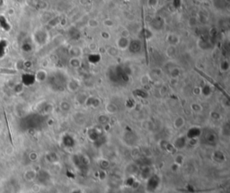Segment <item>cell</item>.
<instances>
[{
  "label": "cell",
  "mask_w": 230,
  "mask_h": 193,
  "mask_svg": "<svg viewBox=\"0 0 230 193\" xmlns=\"http://www.w3.org/2000/svg\"><path fill=\"white\" fill-rule=\"evenodd\" d=\"M130 42V37H125V36L120 35V37L115 41V46L119 51H126L129 48Z\"/></svg>",
  "instance_id": "2"
},
{
  "label": "cell",
  "mask_w": 230,
  "mask_h": 193,
  "mask_svg": "<svg viewBox=\"0 0 230 193\" xmlns=\"http://www.w3.org/2000/svg\"><path fill=\"white\" fill-rule=\"evenodd\" d=\"M198 1H201V2H203V1H206V0H198Z\"/></svg>",
  "instance_id": "48"
},
{
  "label": "cell",
  "mask_w": 230,
  "mask_h": 193,
  "mask_svg": "<svg viewBox=\"0 0 230 193\" xmlns=\"http://www.w3.org/2000/svg\"><path fill=\"white\" fill-rule=\"evenodd\" d=\"M217 30L216 27L210 28V29H209V37H210V38H214L217 35Z\"/></svg>",
  "instance_id": "40"
},
{
  "label": "cell",
  "mask_w": 230,
  "mask_h": 193,
  "mask_svg": "<svg viewBox=\"0 0 230 193\" xmlns=\"http://www.w3.org/2000/svg\"><path fill=\"white\" fill-rule=\"evenodd\" d=\"M165 55L167 56L169 59H174L175 58L176 54H177V50H176V46H173V45H168L165 49Z\"/></svg>",
  "instance_id": "13"
},
{
  "label": "cell",
  "mask_w": 230,
  "mask_h": 193,
  "mask_svg": "<svg viewBox=\"0 0 230 193\" xmlns=\"http://www.w3.org/2000/svg\"><path fill=\"white\" fill-rule=\"evenodd\" d=\"M142 49V41L139 39H134V40H130V45L128 50L132 53H138Z\"/></svg>",
  "instance_id": "3"
},
{
  "label": "cell",
  "mask_w": 230,
  "mask_h": 193,
  "mask_svg": "<svg viewBox=\"0 0 230 193\" xmlns=\"http://www.w3.org/2000/svg\"><path fill=\"white\" fill-rule=\"evenodd\" d=\"M67 88L70 92H77L80 89V81L77 79H71L67 83Z\"/></svg>",
  "instance_id": "5"
},
{
  "label": "cell",
  "mask_w": 230,
  "mask_h": 193,
  "mask_svg": "<svg viewBox=\"0 0 230 193\" xmlns=\"http://www.w3.org/2000/svg\"><path fill=\"white\" fill-rule=\"evenodd\" d=\"M119 50L116 48V46H108L105 48V53H107L111 57H115L118 55Z\"/></svg>",
  "instance_id": "20"
},
{
  "label": "cell",
  "mask_w": 230,
  "mask_h": 193,
  "mask_svg": "<svg viewBox=\"0 0 230 193\" xmlns=\"http://www.w3.org/2000/svg\"><path fill=\"white\" fill-rule=\"evenodd\" d=\"M37 157H38V155H37V153H35V152H32V153L30 154V159H31L32 161L37 160Z\"/></svg>",
  "instance_id": "45"
},
{
  "label": "cell",
  "mask_w": 230,
  "mask_h": 193,
  "mask_svg": "<svg viewBox=\"0 0 230 193\" xmlns=\"http://www.w3.org/2000/svg\"><path fill=\"white\" fill-rule=\"evenodd\" d=\"M197 20L199 23H202V24H207L208 21H209V15L206 12H200L199 14H198V17H197Z\"/></svg>",
  "instance_id": "22"
},
{
  "label": "cell",
  "mask_w": 230,
  "mask_h": 193,
  "mask_svg": "<svg viewBox=\"0 0 230 193\" xmlns=\"http://www.w3.org/2000/svg\"><path fill=\"white\" fill-rule=\"evenodd\" d=\"M212 94V88L209 85L206 84L201 88V95H202L205 97H208Z\"/></svg>",
  "instance_id": "16"
},
{
  "label": "cell",
  "mask_w": 230,
  "mask_h": 193,
  "mask_svg": "<svg viewBox=\"0 0 230 193\" xmlns=\"http://www.w3.org/2000/svg\"><path fill=\"white\" fill-rule=\"evenodd\" d=\"M193 93L195 95H201V88L196 87L195 89H193Z\"/></svg>",
  "instance_id": "46"
},
{
  "label": "cell",
  "mask_w": 230,
  "mask_h": 193,
  "mask_svg": "<svg viewBox=\"0 0 230 193\" xmlns=\"http://www.w3.org/2000/svg\"><path fill=\"white\" fill-rule=\"evenodd\" d=\"M35 81V79H34V75H32V74H25L22 78V82L25 85H32L33 84Z\"/></svg>",
  "instance_id": "17"
},
{
  "label": "cell",
  "mask_w": 230,
  "mask_h": 193,
  "mask_svg": "<svg viewBox=\"0 0 230 193\" xmlns=\"http://www.w3.org/2000/svg\"><path fill=\"white\" fill-rule=\"evenodd\" d=\"M105 110H106V112H107L108 114H114V113L117 112L118 108H117V106H116L115 104L110 102V103H107V104H106V106H105Z\"/></svg>",
  "instance_id": "23"
},
{
  "label": "cell",
  "mask_w": 230,
  "mask_h": 193,
  "mask_svg": "<svg viewBox=\"0 0 230 193\" xmlns=\"http://www.w3.org/2000/svg\"><path fill=\"white\" fill-rule=\"evenodd\" d=\"M202 135V130L199 127H191L188 131L186 138L187 139H198L200 137V136Z\"/></svg>",
  "instance_id": "9"
},
{
  "label": "cell",
  "mask_w": 230,
  "mask_h": 193,
  "mask_svg": "<svg viewBox=\"0 0 230 193\" xmlns=\"http://www.w3.org/2000/svg\"><path fill=\"white\" fill-rule=\"evenodd\" d=\"M34 79H35V81L37 82H43L48 79V72L43 69H39L34 74Z\"/></svg>",
  "instance_id": "10"
},
{
  "label": "cell",
  "mask_w": 230,
  "mask_h": 193,
  "mask_svg": "<svg viewBox=\"0 0 230 193\" xmlns=\"http://www.w3.org/2000/svg\"><path fill=\"white\" fill-rule=\"evenodd\" d=\"M190 108L194 113H200L202 110V107L199 104V103H193L190 105Z\"/></svg>",
  "instance_id": "31"
},
{
  "label": "cell",
  "mask_w": 230,
  "mask_h": 193,
  "mask_svg": "<svg viewBox=\"0 0 230 193\" xmlns=\"http://www.w3.org/2000/svg\"><path fill=\"white\" fill-rule=\"evenodd\" d=\"M143 36H144L145 39H149V38H151V36H152L151 31L149 30V29H144V30H143Z\"/></svg>",
  "instance_id": "39"
},
{
  "label": "cell",
  "mask_w": 230,
  "mask_h": 193,
  "mask_svg": "<svg viewBox=\"0 0 230 193\" xmlns=\"http://www.w3.org/2000/svg\"><path fill=\"white\" fill-rule=\"evenodd\" d=\"M100 36L102 37V39H104V40H109V39H111V33L107 32V31H102L101 33H100Z\"/></svg>",
  "instance_id": "36"
},
{
  "label": "cell",
  "mask_w": 230,
  "mask_h": 193,
  "mask_svg": "<svg viewBox=\"0 0 230 193\" xmlns=\"http://www.w3.org/2000/svg\"><path fill=\"white\" fill-rule=\"evenodd\" d=\"M59 107H60V109L64 112H68L71 109V104L67 100H62L59 104Z\"/></svg>",
  "instance_id": "25"
},
{
  "label": "cell",
  "mask_w": 230,
  "mask_h": 193,
  "mask_svg": "<svg viewBox=\"0 0 230 193\" xmlns=\"http://www.w3.org/2000/svg\"><path fill=\"white\" fill-rule=\"evenodd\" d=\"M140 81L142 85H148L150 81H151V76L149 74H145L141 77Z\"/></svg>",
  "instance_id": "32"
},
{
  "label": "cell",
  "mask_w": 230,
  "mask_h": 193,
  "mask_svg": "<svg viewBox=\"0 0 230 193\" xmlns=\"http://www.w3.org/2000/svg\"><path fill=\"white\" fill-rule=\"evenodd\" d=\"M212 114L215 115L214 116H212L214 119H219V118H220V115H219L218 113H217V112H212Z\"/></svg>",
  "instance_id": "47"
},
{
  "label": "cell",
  "mask_w": 230,
  "mask_h": 193,
  "mask_svg": "<svg viewBox=\"0 0 230 193\" xmlns=\"http://www.w3.org/2000/svg\"><path fill=\"white\" fill-rule=\"evenodd\" d=\"M198 46L202 50H209L211 46V42L209 38H201L198 41Z\"/></svg>",
  "instance_id": "12"
},
{
  "label": "cell",
  "mask_w": 230,
  "mask_h": 193,
  "mask_svg": "<svg viewBox=\"0 0 230 193\" xmlns=\"http://www.w3.org/2000/svg\"><path fill=\"white\" fill-rule=\"evenodd\" d=\"M35 1H41V0H35Z\"/></svg>",
  "instance_id": "49"
},
{
  "label": "cell",
  "mask_w": 230,
  "mask_h": 193,
  "mask_svg": "<svg viewBox=\"0 0 230 193\" xmlns=\"http://www.w3.org/2000/svg\"><path fill=\"white\" fill-rule=\"evenodd\" d=\"M158 5V0H148V6L151 8L156 7Z\"/></svg>",
  "instance_id": "38"
},
{
  "label": "cell",
  "mask_w": 230,
  "mask_h": 193,
  "mask_svg": "<svg viewBox=\"0 0 230 193\" xmlns=\"http://www.w3.org/2000/svg\"><path fill=\"white\" fill-rule=\"evenodd\" d=\"M198 24H199V22L197 20V17H195V16H190L189 19H188V26L189 27H196L198 26Z\"/></svg>",
  "instance_id": "27"
},
{
  "label": "cell",
  "mask_w": 230,
  "mask_h": 193,
  "mask_svg": "<svg viewBox=\"0 0 230 193\" xmlns=\"http://www.w3.org/2000/svg\"><path fill=\"white\" fill-rule=\"evenodd\" d=\"M178 79H170V84H171V86H173V87H175L176 86L177 84H178Z\"/></svg>",
  "instance_id": "44"
},
{
  "label": "cell",
  "mask_w": 230,
  "mask_h": 193,
  "mask_svg": "<svg viewBox=\"0 0 230 193\" xmlns=\"http://www.w3.org/2000/svg\"><path fill=\"white\" fill-rule=\"evenodd\" d=\"M103 25L107 28H111L113 27L114 26V22L111 18H105L104 21H103Z\"/></svg>",
  "instance_id": "30"
},
{
  "label": "cell",
  "mask_w": 230,
  "mask_h": 193,
  "mask_svg": "<svg viewBox=\"0 0 230 193\" xmlns=\"http://www.w3.org/2000/svg\"><path fill=\"white\" fill-rule=\"evenodd\" d=\"M88 61L92 63H98L101 61V55L98 53H91L88 56Z\"/></svg>",
  "instance_id": "21"
},
{
  "label": "cell",
  "mask_w": 230,
  "mask_h": 193,
  "mask_svg": "<svg viewBox=\"0 0 230 193\" xmlns=\"http://www.w3.org/2000/svg\"><path fill=\"white\" fill-rule=\"evenodd\" d=\"M213 157H214V160L217 161V162H223L225 161L226 157H225V154L220 151H217L213 153Z\"/></svg>",
  "instance_id": "26"
},
{
  "label": "cell",
  "mask_w": 230,
  "mask_h": 193,
  "mask_svg": "<svg viewBox=\"0 0 230 193\" xmlns=\"http://www.w3.org/2000/svg\"><path fill=\"white\" fill-rule=\"evenodd\" d=\"M7 42L5 40H0V58H2L5 55L6 53V48Z\"/></svg>",
  "instance_id": "28"
},
{
  "label": "cell",
  "mask_w": 230,
  "mask_h": 193,
  "mask_svg": "<svg viewBox=\"0 0 230 193\" xmlns=\"http://www.w3.org/2000/svg\"><path fill=\"white\" fill-rule=\"evenodd\" d=\"M87 26H88V27L92 28V29H95V28L99 27L100 22H99L98 19H96V18H90V19L87 21Z\"/></svg>",
  "instance_id": "24"
},
{
  "label": "cell",
  "mask_w": 230,
  "mask_h": 193,
  "mask_svg": "<svg viewBox=\"0 0 230 193\" xmlns=\"http://www.w3.org/2000/svg\"><path fill=\"white\" fill-rule=\"evenodd\" d=\"M172 2H173V6H174L175 8L180 7L181 5H182V0H172Z\"/></svg>",
  "instance_id": "42"
},
{
  "label": "cell",
  "mask_w": 230,
  "mask_h": 193,
  "mask_svg": "<svg viewBox=\"0 0 230 193\" xmlns=\"http://www.w3.org/2000/svg\"><path fill=\"white\" fill-rule=\"evenodd\" d=\"M130 31L127 30V29H124L123 31H122V33H121V36L130 37Z\"/></svg>",
  "instance_id": "43"
},
{
  "label": "cell",
  "mask_w": 230,
  "mask_h": 193,
  "mask_svg": "<svg viewBox=\"0 0 230 193\" xmlns=\"http://www.w3.org/2000/svg\"><path fill=\"white\" fill-rule=\"evenodd\" d=\"M219 69L222 73H226L228 71H229L230 69V62L228 60L224 59L220 61L219 63Z\"/></svg>",
  "instance_id": "15"
},
{
  "label": "cell",
  "mask_w": 230,
  "mask_h": 193,
  "mask_svg": "<svg viewBox=\"0 0 230 193\" xmlns=\"http://www.w3.org/2000/svg\"><path fill=\"white\" fill-rule=\"evenodd\" d=\"M183 160H184V157H183L182 154H178V155H176L175 156V163H176L177 165L181 166L182 165V163H183Z\"/></svg>",
  "instance_id": "35"
},
{
  "label": "cell",
  "mask_w": 230,
  "mask_h": 193,
  "mask_svg": "<svg viewBox=\"0 0 230 193\" xmlns=\"http://www.w3.org/2000/svg\"><path fill=\"white\" fill-rule=\"evenodd\" d=\"M68 53L71 55V57L75 58H80L83 54V49L78 45H72L68 49Z\"/></svg>",
  "instance_id": "8"
},
{
  "label": "cell",
  "mask_w": 230,
  "mask_h": 193,
  "mask_svg": "<svg viewBox=\"0 0 230 193\" xmlns=\"http://www.w3.org/2000/svg\"><path fill=\"white\" fill-rule=\"evenodd\" d=\"M166 41L168 43V45H173V46H177L180 41H181V39L180 37L175 33H169L167 35H166Z\"/></svg>",
  "instance_id": "7"
},
{
  "label": "cell",
  "mask_w": 230,
  "mask_h": 193,
  "mask_svg": "<svg viewBox=\"0 0 230 193\" xmlns=\"http://www.w3.org/2000/svg\"><path fill=\"white\" fill-rule=\"evenodd\" d=\"M68 64L72 69H79L81 68L82 61L81 58H75V57H71L68 61Z\"/></svg>",
  "instance_id": "11"
},
{
  "label": "cell",
  "mask_w": 230,
  "mask_h": 193,
  "mask_svg": "<svg viewBox=\"0 0 230 193\" xmlns=\"http://www.w3.org/2000/svg\"><path fill=\"white\" fill-rule=\"evenodd\" d=\"M25 179H27V180H32V179L36 177V173L33 171H28L25 172Z\"/></svg>",
  "instance_id": "33"
},
{
  "label": "cell",
  "mask_w": 230,
  "mask_h": 193,
  "mask_svg": "<svg viewBox=\"0 0 230 193\" xmlns=\"http://www.w3.org/2000/svg\"><path fill=\"white\" fill-rule=\"evenodd\" d=\"M184 124H185V120L183 116H177L174 120V127L177 130L183 128Z\"/></svg>",
  "instance_id": "18"
},
{
  "label": "cell",
  "mask_w": 230,
  "mask_h": 193,
  "mask_svg": "<svg viewBox=\"0 0 230 193\" xmlns=\"http://www.w3.org/2000/svg\"><path fill=\"white\" fill-rule=\"evenodd\" d=\"M169 74H170V77H171V79H180V77H181V74H182V72H181V69L179 68V67H174V68H172V69H170V71H169Z\"/></svg>",
  "instance_id": "19"
},
{
  "label": "cell",
  "mask_w": 230,
  "mask_h": 193,
  "mask_svg": "<svg viewBox=\"0 0 230 193\" xmlns=\"http://www.w3.org/2000/svg\"><path fill=\"white\" fill-rule=\"evenodd\" d=\"M88 49L90 50L91 53H96V51H97V49H98V46H97V44H96L95 42L92 41V42H90V43L88 44Z\"/></svg>",
  "instance_id": "37"
},
{
  "label": "cell",
  "mask_w": 230,
  "mask_h": 193,
  "mask_svg": "<svg viewBox=\"0 0 230 193\" xmlns=\"http://www.w3.org/2000/svg\"><path fill=\"white\" fill-rule=\"evenodd\" d=\"M107 1H112V0H107Z\"/></svg>",
  "instance_id": "50"
},
{
  "label": "cell",
  "mask_w": 230,
  "mask_h": 193,
  "mask_svg": "<svg viewBox=\"0 0 230 193\" xmlns=\"http://www.w3.org/2000/svg\"><path fill=\"white\" fill-rule=\"evenodd\" d=\"M49 39H50L49 33L46 30L41 29V28L35 30L32 34V40L39 46H42L46 44L49 41Z\"/></svg>",
  "instance_id": "1"
},
{
  "label": "cell",
  "mask_w": 230,
  "mask_h": 193,
  "mask_svg": "<svg viewBox=\"0 0 230 193\" xmlns=\"http://www.w3.org/2000/svg\"><path fill=\"white\" fill-rule=\"evenodd\" d=\"M172 144H173V146L175 147V150H182V149H183L187 145V138H186V136H178Z\"/></svg>",
  "instance_id": "4"
},
{
  "label": "cell",
  "mask_w": 230,
  "mask_h": 193,
  "mask_svg": "<svg viewBox=\"0 0 230 193\" xmlns=\"http://www.w3.org/2000/svg\"><path fill=\"white\" fill-rule=\"evenodd\" d=\"M100 166L102 167V169L105 170L109 167V162L107 160H102L100 161Z\"/></svg>",
  "instance_id": "41"
},
{
  "label": "cell",
  "mask_w": 230,
  "mask_h": 193,
  "mask_svg": "<svg viewBox=\"0 0 230 193\" xmlns=\"http://www.w3.org/2000/svg\"><path fill=\"white\" fill-rule=\"evenodd\" d=\"M85 105H86L89 108H97L101 105V100L97 96H87V98H86V100L85 102Z\"/></svg>",
  "instance_id": "6"
},
{
  "label": "cell",
  "mask_w": 230,
  "mask_h": 193,
  "mask_svg": "<svg viewBox=\"0 0 230 193\" xmlns=\"http://www.w3.org/2000/svg\"><path fill=\"white\" fill-rule=\"evenodd\" d=\"M77 101L78 102V103H80V104H85V100H86V98H87V96L84 93V92H80L77 96Z\"/></svg>",
  "instance_id": "29"
},
{
  "label": "cell",
  "mask_w": 230,
  "mask_h": 193,
  "mask_svg": "<svg viewBox=\"0 0 230 193\" xmlns=\"http://www.w3.org/2000/svg\"><path fill=\"white\" fill-rule=\"evenodd\" d=\"M98 121L99 123L102 124H106L109 122V118L107 116L105 115H101L99 117H98Z\"/></svg>",
  "instance_id": "34"
},
{
  "label": "cell",
  "mask_w": 230,
  "mask_h": 193,
  "mask_svg": "<svg viewBox=\"0 0 230 193\" xmlns=\"http://www.w3.org/2000/svg\"><path fill=\"white\" fill-rule=\"evenodd\" d=\"M164 26V21L160 16H156V18H154L152 20V22L150 23V26L155 28L156 30L157 29H161Z\"/></svg>",
  "instance_id": "14"
}]
</instances>
